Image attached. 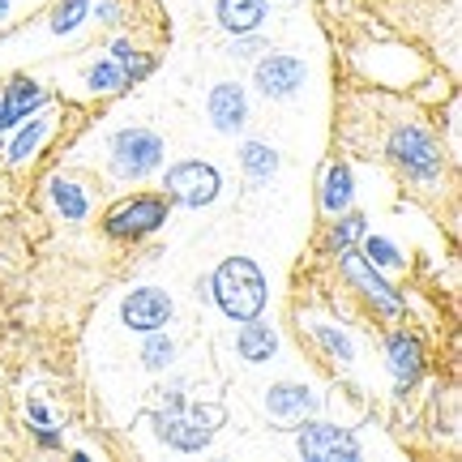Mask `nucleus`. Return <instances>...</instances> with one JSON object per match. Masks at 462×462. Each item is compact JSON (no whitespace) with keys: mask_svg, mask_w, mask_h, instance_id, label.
I'll return each instance as SVG.
<instances>
[{"mask_svg":"<svg viewBox=\"0 0 462 462\" xmlns=\"http://www.w3.org/2000/svg\"><path fill=\"white\" fill-rule=\"evenodd\" d=\"M51 137V120L43 112H34V116H26L22 125H17V137L9 142V163L14 167H26L43 150V142Z\"/></svg>","mask_w":462,"mask_h":462,"instance_id":"obj_17","label":"nucleus"},{"mask_svg":"<svg viewBox=\"0 0 462 462\" xmlns=\"http://www.w3.org/2000/svg\"><path fill=\"white\" fill-rule=\"evenodd\" d=\"M5 103H14L22 116H34L48 107V90L34 82V78H9V86H5V95H0Z\"/></svg>","mask_w":462,"mask_h":462,"instance_id":"obj_20","label":"nucleus"},{"mask_svg":"<svg viewBox=\"0 0 462 462\" xmlns=\"http://www.w3.org/2000/svg\"><path fill=\"white\" fill-rule=\"evenodd\" d=\"M296 449L300 458L309 462H360L364 449L356 441L351 429H338V424H326V420H296Z\"/></svg>","mask_w":462,"mask_h":462,"instance_id":"obj_6","label":"nucleus"},{"mask_svg":"<svg viewBox=\"0 0 462 462\" xmlns=\"http://www.w3.org/2000/svg\"><path fill=\"white\" fill-rule=\"evenodd\" d=\"M351 201H356V176H351V167H346V163H330V167H326V176H321L317 206L334 218V215H343V210H351Z\"/></svg>","mask_w":462,"mask_h":462,"instance_id":"obj_15","label":"nucleus"},{"mask_svg":"<svg viewBox=\"0 0 462 462\" xmlns=\"http://www.w3.org/2000/svg\"><path fill=\"white\" fill-rule=\"evenodd\" d=\"M163 154H167V146L154 129L133 125V129L112 133V171L120 180H146L150 171L163 167Z\"/></svg>","mask_w":462,"mask_h":462,"instance_id":"obj_3","label":"nucleus"},{"mask_svg":"<svg viewBox=\"0 0 462 462\" xmlns=\"http://www.w3.org/2000/svg\"><path fill=\"white\" fill-rule=\"evenodd\" d=\"M34 437H39V446L43 449H60V432H56V424H51V429H39Z\"/></svg>","mask_w":462,"mask_h":462,"instance_id":"obj_33","label":"nucleus"},{"mask_svg":"<svg viewBox=\"0 0 462 462\" xmlns=\"http://www.w3.org/2000/svg\"><path fill=\"white\" fill-rule=\"evenodd\" d=\"M154 432L163 437L171 449H180V454H201V449L215 441V429L210 424H201L198 415H167V411H154Z\"/></svg>","mask_w":462,"mask_h":462,"instance_id":"obj_10","label":"nucleus"},{"mask_svg":"<svg viewBox=\"0 0 462 462\" xmlns=\"http://www.w3.org/2000/svg\"><path fill=\"white\" fill-rule=\"evenodd\" d=\"M163 189H167V201L201 210V206H215L218 201L223 171L215 163H201V159H180V163H171L163 171Z\"/></svg>","mask_w":462,"mask_h":462,"instance_id":"obj_4","label":"nucleus"},{"mask_svg":"<svg viewBox=\"0 0 462 462\" xmlns=\"http://www.w3.org/2000/svg\"><path fill=\"white\" fill-rule=\"evenodd\" d=\"M167 223V198L159 193H133V198H120L103 215V231L112 240H142L150 231H159Z\"/></svg>","mask_w":462,"mask_h":462,"instance_id":"obj_5","label":"nucleus"},{"mask_svg":"<svg viewBox=\"0 0 462 462\" xmlns=\"http://www.w3.org/2000/svg\"><path fill=\"white\" fill-rule=\"evenodd\" d=\"M171 360H176V343H171L163 330H150L146 346H142V364H146L150 373H167Z\"/></svg>","mask_w":462,"mask_h":462,"instance_id":"obj_26","label":"nucleus"},{"mask_svg":"<svg viewBox=\"0 0 462 462\" xmlns=\"http://www.w3.org/2000/svg\"><path fill=\"white\" fill-rule=\"evenodd\" d=\"M22 120H26V116L17 112L14 103H5V99H0V142H5V137H9V133H14L17 125H22Z\"/></svg>","mask_w":462,"mask_h":462,"instance_id":"obj_28","label":"nucleus"},{"mask_svg":"<svg viewBox=\"0 0 462 462\" xmlns=\"http://www.w3.org/2000/svg\"><path fill=\"white\" fill-rule=\"evenodd\" d=\"M313 338L326 346V351H330V360H338V364H351V360H356V343H351V338H346L338 326H330V321H313Z\"/></svg>","mask_w":462,"mask_h":462,"instance_id":"obj_25","label":"nucleus"},{"mask_svg":"<svg viewBox=\"0 0 462 462\" xmlns=\"http://www.w3.org/2000/svg\"><path fill=\"white\" fill-rule=\"evenodd\" d=\"M9 14H14V0H0V22H5Z\"/></svg>","mask_w":462,"mask_h":462,"instance_id":"obj_34","label":"nucleus"},{"mask_svg":"<svg viewBox=\"0 0 462 462\" xmlns=\"http://www.w3.org/2000/svg\"><path fill=\"white\" fill-rule=\"evenodd\" d=\"M364 231H368V218H364L360 210H343V215H334L326 248H330V253H343V248H351L356 240H364Z\"/></svg>","mask_w":462,"mask_h":462,"instance_id":"obj_21","label":"nucleus"},{"mask_svg":"<svg viewBox=\"0 0 462 462\" xmlns=\"http://www.w3.org/2000/svg\"><path fill=\"white\" fill-rule=\"evenodd\" d=\"M270 17V5L265 0H218L215 5V22L218 31H227L231 39L240 34H257Z\"/></svg>","mask_w":462,"mask_h":462,"instance_id":"obj_13","label":"nucleus"},{"mask_svg":"<svg viewBox=\"0 0 462 462\" xmlns=\"http://www.w3.org/2000/svg\"><path fill=\"white\" fill-rule=\"evenodd\" d=\"M385 368H390V377H394L398 390L415 385L420 373H424V343H420L411 330H394L385 338Z\"/></svg>","mask_w":462,"mask_h":462,"instance_id":"obj_11","label":"nucleus"},{"mask_svg":"<svg viewBox=\"0 0 462 462\" xmlns=\"http://www.w3.org/2000/svg\"><path fill=\"white\" fill-rule=\"evenodd\" d=\"M240 167L253 184H265L274 171H279V150L265 146V142H245L240 146Z\"/></svg>","mask_w":462,"mask_h":462,"instance_id":"obj_19","label":"nucleus"},{"mask_svg":"<svg viewBox=\"0 0 462 462\" xmlns=\"http://www.w3.org/2000/svg\"><path fill=\"white\" fill-rule=\"evenodd\" d=\"M206 116L218 133H240L248 125V95L240 82H218L206 95Z\"/></svg>","mask_w":462,"mask_h":462,"instance_id":"obj_12","label":"nucleus"},{"mask_svg":"<svg viewBox=\"0 0 462 462\" xmlns=\"http://www.w3.org/2000/svg\"><path fill=\"white\" fill-rule=\"evenodd\" d=\"M257 51H270L262 43V39H253V34H240V39H236V43H231V60H253V56H257Z\"/></svg>","mask_w":462,"mask_h":462,"instance_id":"obj_27","label":"nucleus"},{"mask_svg":"<svg viewBox=\"0 0 462 462\" xmlns=\"http://www.w3.org/2000/svg\"><path fill=\"white\" fill-rule=\"evenodd\" d=\"M236 351H240V360H248V364H265V360H274V351H279V334H274V326H262L257 317H253V321H240Z\"/></svg>","mask_w":462,"mask_h":462,"instance_id":"obj_16","label":"nucleus"},{"mask_svg":"<svg viewBox=\"0 0 462 462\" xmlns=\"http://www.w3.org/2000/svg\"><path fill=\"white\" fill-rule=\"evenodd\" d=\"M210 300H215L218 309H223V317H231L236 326L262 317L265 300H270L262 265L253 262V257H227V262L210 274Z\"/></svg>","mask_w":462,"mask_h":462,"instance_id":"obj_1","label":"nucleus"},{"mask_svg":"<svg viewBox=\"0 0 462 462\" xmlns=\"http://www.w3.org/2000/svg\"><path fill=\"white\" fill-rule=\"evenodd\" d=\"M338 270H343V279L360 291L373 309H377L381 317H398L402 309H407V300H402V291H394L390 282H385V274H381L377 265H368V257H364L360 248L351 245L338 253Z\"/></svg>","mask_w":462,"mask_h":462,"instance_id":"obj_7","label":"nucleus"},{"mask_svg":"<svg viewBox=\"0 0 462 462\" xmlns=\"http://www.w3.org/2000/svg\"><path fill=\"white\" fill-rule=\"evenodd\" d=\"M304 78H309L304 60L287 56V51H270L253 69V82H257V90H262L265 99H291L300 86H304Z\"/></svg>","mask_w":462,"mask_h":462,"instance_id":"obj_9","label":"nucleus"},{"mask_svg":"<svg viewBox=\"0 0 462 462\" xmlns=\"http://www.w3.org/2000/svg\"><path fill=\"white\" fill-rule=\"evenodd\" d=\"M385 154H390V163L402 167L407 180H415V184H437L441 171H446V159H441L437 137H432L429 129H420V125H398V129L390 133V142H385Z\"/></svg>","mask_w":462,"mask_h":462,"instance_id":"obj_2","label":"nucleus"},{"mask_svg":"<svg viewBox=\"0 0 462 462\" xmlns=\"http://www.w3.org/2000/svg\"><path fill=\"white\" fill-rule=\"evenodd\" d=\"M107 51H112V60H116L120 69H125V65L133 60V56H137V48H133L129 39H125V34H120V39H112V48H107Z\"/></svg>","mask_w":462,"mask_h":462,"instance_id":"obj_30","label":"nucleus"},{"mask_svg":"<svg viewBox=\"0 0 462 462\" xmlns=\"http://www.w3.org/2000/svg\"><path fill=\"white\" fill-rule=\"evenodd\" d=\"M364 257H368V265H377V270H398V265L407 262L402 257V248L394 245V240H385V236H368L364 231Z\"/></svg>","mask_w":462,"mask_h":462,"instance_id":"obj_24","label":"nucleus"},{"mask_svg":"<svg viewBox=\"0 0 462 462\" xmlns=\"http://www.w3.org/2000/svg\"><path fill=\"white\" fill-rule=\"evenodd\" d=\"M171 313H176V304H171V296L163 287H133L129 296L120 300V321L137 334L163 330L171 321Z\"/></svg>","mask_w":462,"mask_h":462,"instance_id":"obj_8","label":"nucleus"},{"mask_svg":"<svg viewBox=\"0 0 462 462\" xmlns=\"http://www.w3.org/2000/svg\"><path fill=\"white\" fill-rule=\"evenodd\" d=\"M265 411L274 420H291L296 424V420L317 411V394L309 385H300V381H279V385L265 390Z\"/></svg>","mask_w":462,"mask_h":462,"instance_id":"obj_14","label":"nucleus"},{"mask_svg":"<svg viewBox=\"0 0 462 462\" xmlns=\"http://www.w3.org/2000/svg\"><path fill=\"white\" fill-rule=\"evenodd\" d=\"M86 86H90L95 95H125V90H129V78H125V69L107 56V60L86 69Z\"/></svg>","mask_w":462,"mask_h":462,"instance_id":"obj_22","label":"nucleus"},{"mask_svg":"<svg viewBox=\"0 0 462 462\" xmlns=\"http://www.w3.org/2000/svg\"><path fill=\"white\" fill-rule=\"evenodd\" d=\"M90 17L103 22V26H116V22H120V5H116V0H99V5H90Z\"/></svg>","mask_w":462,"mask_h":462,"instance_id":"obj_29","label":"nucleus"},{"mask_svg":"<svg viewBox=\"0 0 462 462\" xmlns=\"http://www.w3.org/2000/svg\"><path fill=\"white\" fill-rule=\"evenodd\" d=\"M48 193H51L56 215L65 218V223H82V218L90 215V198H86L82 184L65 180V176H51V180H48Z\"/></svg>","mask_w":462,"mask_h":462,"instance_id":"obj_18","label":"nucleus"},{"mask_svg":"<svg viewBox=\"0 0 462 462\" xmlns=\"http://www.w3.org/2000/svg\"><path fill=\"white\" fill-rule=\"evenodd\" d=\"M159 394H163V411L167 415L184 411V385H167V390H159Z\"/></svg>","mask_w":462,"mask_h":462,"instance_id":"obj_31","label":"nucleus"},{"mask_svg":"<svg viewBox=\"0 0 462 462\" xmlns=\"http://www.w3.org/2000/svg\"><path fill=\"white\" fill-rule=\"evenodd\" d=\"M26 411H31V420L39 424V429H51V424H56V420H51V411H48V402H39V398H34Z\"/></svg>","mask_w":462,"mask_h":462,"instance_id":"obj_32","label":"nucleus"},{"mask_svg":"<svg viewBox=\"0 0 462 462\" xmlns=\"http://www.w3.org/2000/svg\"><path fill=\"white\" fill-rule=\"evenodd\" d=\"M90 5H95V0H60V5H56V14H51V22H48V31L60 34V39L73 34L86 17H90Z\"/></svg>","mask_w":462,"mask_h":462,"instance_id":"obj_23","label":"nucleus"}]
</instances>
